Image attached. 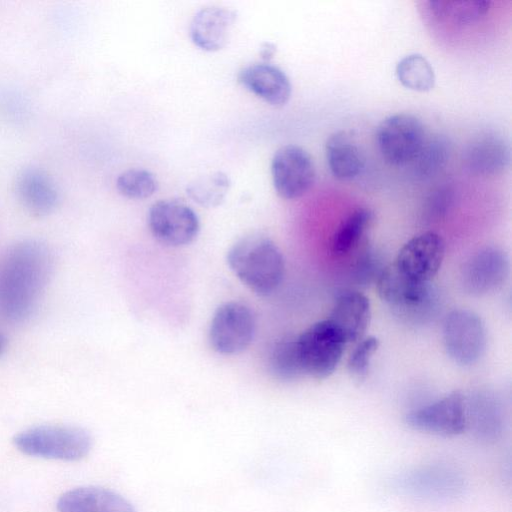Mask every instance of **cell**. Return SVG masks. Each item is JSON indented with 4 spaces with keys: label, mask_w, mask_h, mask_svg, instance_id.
<instances>
[{
    "label": "cell",
    "mask_w": 512,
    "mask_h": 512,
    "mask_svg": "<svg viewBox=\"0 0 512 512\" xmlns=\"http://www.w3.org/2000/svg\"><path fill=\"white\" fill-rule=\"evenodd\" d=\"M50 248L34 239L11 245L0 257V318L19 323L39 306L52 277Z\"/></svg>",
    "instance_id": "1"
},
{
    "label": "cell",
    "mask_w": 512,
    "mask_h": 512,
    "mask_svg": "<svg viewBox=\"0 0 512 512\" xmlns=\"http://www.w3.org/2000/svg\"><path fill=\"white\" fill-rule=\"evenodd\" d=\"M227 260L234 274L257 295H270L282 282L283 255L264 235L251 234L238 240L229 250Z\"/></svg>",
    "instance_id": "2"
},
{
    "label": "cell",
    "mask_w": 512,
    "mask_h": 512,
    "mask_svg": "<svg viewBox=\"0 0 512 512\" xmlns=\"http://www.w3.org/2000/svg\"><path fill=\"white\" fill-rule=\"evenodd\" d=\"M380 298L401 321L424 324L436 313L438 294L431 282H420L388 264L377 282Z\"/></svg>",
    "instance_id": "3"
},
{
    "label": "cell",
    "mask_w": 512,
    "mask_h": 512,
    "mask_svg": "<svg viewBox=\"0 0 512 512\" xmlns=\"http://www.w3.org/2000/svg\"><path fill=\"white\" fill-rule=\"evenodd\" d=\"M14 446L23 454L61 461H79L92 449L88 430L74 425H39L13 437Z\"/></svg>",
    "instance_id": "4"
},
{
    "label": "cell",
    "mask_w": 512,
    "mask_h": 512,
    "mask_svg": "<svg viewBox=\"0 0 512 512\" xmlns=\"http://www.w3.org/2000/svg\"><path fill=\"white\" fill-rule=\"evenodd\" d=\"M393 486L400 493L427 502H450L464 493L462 473L447 464H425L399 474Z\"/></svg>",
    "instance_id": "5"
},
{
    "label": "cell",
    "mask_w": 512,
    "mask_h": 512,
    "mask_svg": "<svg viewBox=\"0 0 512 512\" xmlns=\"http://www.w3.org/2000/svg\"><path fill=\"white\" fill-rule=\"evenodd\" d=\"M296 345L303 374L325 379L337 368L346 342L328 320H322L297 336Z\"/></svg>",
    "instance_id": "6"
},
{
    "label": "cell",
    "mask_w": 512,
    "mask_h": 512,
    "mask_svg": "<svg viewBox=\"0 0 512 512\" xmlns=\"http://www.w3.org/2000/svg\"><path fill=\"white\" fill-rule=\"evenodd\" d=\"M426 139L423 123L409 113H397L379 124L376 140L383 158L390 164H409Z\"/></svg>",
    "instance_id": "7"
},
{
    "label": "cell",
    "mask_w": 512,
    "mask_h": 512,
    "mask_svg": "<svg viewBox=\"0 0 512 512\" xmlns=\"http://www.w3.org/2000/svg\"><path fill=\"white\" fill-rule=\"evenodd\" d=\"M256 330L251 309L240 302H227L215 311L209 329V340L215 351L223 355L243 352L251 344Z\"/></svg>",
    "instance_id": "8"
},
{
    "label": "cell",
    "mask_w": 512,
    "mask_h": 512,
    "mask_svg": "<svg viewBox=\"0 0 512 512\" xmlns=\"http://www.w3.org/2000/svg\"><path fill=\"white\" fill-rule=\"evenodd\" d=\"M443 343L449 357L460 365L476 363L486 345L481 317L468 309H454L443 322Z\"/></svg>",
    "instance_id": "9"
},
{
    "label": "cell",
    "mask_w": 512,
    "mask_h": 512,
    "mask_svg": "<svg viewBox=\"0 0 512 512\" xmlns=\"http://www.w3.org/2000/svg\"><path fill=\"white\" fill-rule=\"evenodd\" d=\"M148 225L154 238L170 247L190 244L200 229L194 210L174 199L155 202L149 209Z\"/></svg>",
    "instance_id": "10"
},
{
    "label": "cell",
    "mask_w": 512,
    "mask_h": 512,
    "mask_svg": "<svg viewBox=\"0 0 512 512\" xmlns=\"http://www.w3.org/2000/svg\"><path fill=\"white\" fill-rule=\"evenodd\" d=\"M273 186L277 194L287 200L306 194L315 181V166L310 154L300 146L279 148L271 161Z\"/></svg>",
    "instance_id": "11"
},
{
    "label": "cell",
    "mask_w": 512,
    "mask_h": 512,
    "mask_svg": "<svg viewBox=\"0 0 512 512\" xmlns=\"http://www.w3.org/2000/svg\"><path fill=\"white\" fill-rule=\"evenodd\" d=\"M412 429L436 436L451 437L466 431L465 396L460 391L410 411L405 417Z\"/></svg>",
    "instance_id": "12"
},
{
    "label": "cell",
    "mask_w": 512,
    "mask_h": 512,
    "mask_svg": "<svg viewBox=\"0 0 512 512\" xmlns=\"http://www.w3.org/2000/svg\"><path fill=\"white\" fill-rule=\"evenodd\" d=\"M508 273L506 253L498 247L487 246L467 259L461 269L460 280L467 293L483 296L500 288Z\"/></svg>",
    "instance_id": "13"
},
{
    "label": "cell",
    "mask_w": 512,
    "mask_h": 512,
    "mask_svg": "<svg viewBox=\"0 0 512 512\" xmlns=\"http://www.w3.org/2000/svg\"><path fill=\"white\" fill-rule=\"evenodd\" d=\"M445 256V242L435 232H425L407 241L393 262L404 275L420 282H430Z\"/></svg>",
    "instance_id": "14"
},
{
    "label": "cell",
    "mask_w": 512,
    "mask_h": 512,
    "mask_svg": "<svg viewBox=\"0 0 512 512\" xmlns=\"http://www.w3.org/2000/svg\"><path fill=\"white\" fill-rule=\"evenodd\" d=\"M509 141L497 131L475 137L466 147L463 160L466 168L477 175H493L510 163Z\"/></svg>",
    "instance_id": "15"
},
{
    "label": "cell",
    "mask_w": 512,
    "mask_h": 512,
    "mask_svg": "<svg viewBox=\"0 0 512 512\" xmlns=\"http://www.w3.org/2000/svg\"><path fill=\"white\" fill-rule=\"evenodd\" d=\"M236 19L237 13L232 9L221 6L204 7L191 21V40L204 51H218L227 44Z\"/></svg>",
    "instance_id": "16"
},
{
    "label": "cell",
    "mask_w": 512,
    "mask_h": 512,
    "mask_svg": "<svg viewBox=\"0 0 512 512\" xmlns=\"http://www.w3.org/2000/svg\"><path fill=\"white\" fill-rule=\"evenodd\" d=\"M239 82L251 93L273 106L285 105L291 96V83L279 67L269 63H254L238 74Z\"/></svg>",
    "instance_id": "17"
},
{
    "label": "cell",
    "mask_w": 512,
    "mask_h": 512,
    "mask_svg": "<svg viewBox=\"0 0 512 512\" xmlns=\"http://www.w3.org/2000/svg\"><path fill=\"white\" fill-rule=\"evenodd\" d=\"M371 318L369 299L358 291L341 293L327 319L342 335L347 343L362 339Z\"/></svg>",
    "instance_id": "18"
},
{
    "label": "cell",
    "mask_w": 512,
    "mask_h": 512,
    "mask_svg": "<svg viewBox=\"0 0 512 512\" xmlns=\"http://www.w3.org/2000/svg\"><path fill=\"white\" fill-rule=\"evenodd\" d=\"M58 512H137L122 495L98 486L77 487L57 500Z\"/></svg>",
    "instance_id": "19"
},
{
    "label": "cell",
    "mask_w": 512,
    "mask_h": 512,
    "mask_svg": "<svg viewBox=\"0 0 512 512\" xmlns=\"http://www.w3.org/2000/svg\"><path fill=\"white\" fill-rule=\"evenodd\" d=\"M466 431L484 443H494L502 435L503 411L496 398L489 394L465 397Z\"/></svg>",
    "instance_id": "20"
},
{
    "label": "cell",
    "mask_w": 512,
    "mask_h": 512,
    "mask_svg": "<svg viewBox=\"0 0 512 512\" xmlns=\"http://www.w3.org/2000/svg\"><path fill=\"white\" fill-rule=\"evenodd\" d=\"M16 192L24 208L38 217L53 212L59 200L55 183L38 168L24 169L18 175Z\"/></svg>",
    "instance_id": "21"
},
{
    "label": "cell",
    "mask_w": 512,
    "mask_h": 512,
    "mask_svg": "<svg viewBox=\"0 0 512 512\" xmlns=\"http://www.w3.org/2000/svg\"><path fill=\"white\" fill-rule=\"evenodd\" d=\"M325 155L331 173L339 180L354 179L365 165L363 152L347 131L334 132L327 138Z\"/></svg>",
    "instance_id": "22"
},
{
    "label": "cell",
    "mask_w": 512,
    "mask_h": 512,
    "mask_svg": "<svg viewBox=\"0 0 512 512\" xmlns=\"http://www.w3.org/2000/svg\"><path fill=\"white\" fill-rule=\"evenodd\" d=\"M451 143L444 135L426 137L420 150L408 164L412 176L417 180H427L438 174L448 163Z\"/></svg>",
    "instance_id": "23"
},
{
    "label": "cell",
    "mask_w": 512,
    "mask_h": 512,
    "mask_svg": "<svg viewBox=\"0 0 512 512\" xmlns=\"http://www.w3.org/2000/svg\"><path fill=\"white\" fill-rule=\"evenodd\" d=\"M428 9L433 17L457 25H469L480 20L490 8L489 1H428Z\"/></svg>",
    "instance_id": "24"
},
{
    "label": "cell",
    "mask_w": 512,
    "mask_h": 512,
    "mask_svg": "<svg viewBox=\"0 0 512 512\" xmlns=\"http://www.w3.org/2000/svg\"><path fill=\"white\" fill-rule=\"evenodd\" d=\"M231 186L229 176L222 171L202 175L187 185L188 196L202 207L219 206L225 199Z\"/></svg>",
    "instance_id": "25"
},
{
    "label": "cell",
    "mask_w": 512,
    "mask_h": 512,
    "mask_svg": "<svg viewBox=\"0 0 512 512\" xmlns=\"http://www.w3.org/2000/svg\"><path fill=\"white\" fill-rule=\"evenodd\" d=\"M399 82L412 91L427 92L435 84V73L429 61L421 54L413 53L398 61L395 69Z\"/></svg>",
    "instance_id": "26"
},
{
    "label": "cell",
    "mask_w": 512,
    "mask_h": 512,
    "mask_svg": "<svg viewBox=\"0 0 512 512\" xmlns=\"http://www.w3.org/2000/svg\"><path fill=\"white\" fill-rule=\"evenodd\" d=\"M373 213L366 208L352 212L335 231L331 250L336 255H345L354 249L370 227Z\"/></svg>",
    "instance_id": "27"
},
{
    "label": "cell",
    "mask_w": 512,
    "mask_h": 512,
    "mask_svg": "<svg viewBox=\"0 0 512 512\" xmlns=\"http://www.w3.org/2000/svg\"><path fill=\"white\" fill-rule=\"evenodd\" d=\"M271 373L283 381H291L304 375L296 345V337H285L277 341L269 354Z\"/></svg>",
    "instance_id": "28"
},
{
    "label": "cell",
    "mask_w": 512,
    "mask_h": 512,
    "mask_svg": "<svg viewBox=\"0 0 512 512\" xmlns=\"http://www.w3.org/2000/svg\"><path fill=\"white\" fill-rule=\"evenodd\" d=\"M158 187L155 176L148 170L132 168L122 172L116 180V188L129 199H145L152 196Z\"/></svg>",
    "instance_id": "29"
},
{
    "label": "cell",
    "mask_w": 512,
    "mask_h": 512,
    "mask_svg": "<svg viewBox=\"0 0 512 512\" xmlns=\"http://www.w3.org/2000/svg\"><path fill=\"white\" fill-rule=\"evenodd\" d=\"M386 266L383 256L377 250L367 248L358 255L352 275L358 285L367 287L377 282Z\"/></svg>",
    "instance_id": "30"
},
{
    "label": "cell",
    "mask_w": 512,
    "mask_h": 512,
    "mask_svg": "<svg viewBox=\"0 0 512 512\" xmlns=\"http://www.w3.org/2000/svg\"><path fill=\"white\" fill-rule=\"evenodd\" d=\"M378 347L379 340L373 336L358 341L347 361L348 371L353 378L363 380L366 377L370 360Z\"/></svg>",
    "instance_id": "31"
},
{
    "label": "cell",
    "mask_w": 512,
    "mask_h": 512,
    "mask_svg": "<svg viewBox=\"0 0 512 512\" xmlns=\"http://www.w3.org/2000/svg\"><path fill=\"white\" fill-rule=\"evenodd\" d=\"M453 192L452 187L446 184L434 189L425 201L424 218L427 221H437L445 216L453 203Z\"/></svg>",
    "instance_id": "32"
},
{
    "label": "cell",
    "mask_w": 512,
    "mask_h": 512,
    "mask_svg": "<svg viewBox=\"0 0 512 512\" xmlns=\"http://www.w3.org/2000/svg\"><path fill=\"white\" fill-rule=\"evenodd\" d=\"M7 341L6 338L0 333V355H2L6 349Z\"/></svg>",
    "instance_id": "33"
}]
</instances>
